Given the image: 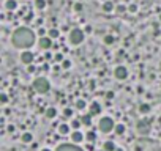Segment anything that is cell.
Segmentation results:
<instances>
[{
  "mask_svg": "<svg viewBox=\"0 0 161 151\" xmlns=\"http://www.w3.org/2000/svg\"><path fill=\"white\" fill-rule=\"evenodd\" d=\"M107 98H109V99H111V98H114V93H112V91H109V93H107Z\"/></svg>",
  "mask_w": 161,
  "mask_h": 151,
  "instance_id": "obj_33",
  "label": "cell"
},
{
  "mask_svg": "<svg viewBox=\"0 0 161 151\" xmlns=\"http://www.w3.org/2000/svg\"><path fill=\"white\" fill-rule=\"evenodd\" d=\"M41 151H51V150H49V148H44V150H41Z\"/></svg>",
  "mask_w": 161,
  "mask_h": 151,
  "instance_id": "obj_34",
  "label": "cell"
},
{
  "mask_svg": "<svg viewBox=\"0 0 161 151\" xmlns=\"http://www.w3.org/2000/svg\"><path fill=\"white\" fill-rule=\"evenodd\" d=\"M55 60H58V61H62V60H63L62 54H57V55H55Z\"/></svg>",
  "mask_w": 161,
  "mask_h": 151,
  "instance_id": "obj_31",
  "label": "cell"
},
{
  "mask_svg": "<svg viewBox=\"0 0 161 151\" xmlns=\"http://www.w3.org/2000/svg\"><path fill=\"white\" fill-rule=\"evenodd\" d=\"M160 69H161V65H160Z\"/></svg>",
  "mask_w": 161,
  "mask_h": 151,
  "instance_id": "obj_36",
  "label": "cell"
},
{
  "mask_svg": "<svg viewBox=\"0 0 161 151\" xmlns=\"http://www.w3.org/2000/svg\"><path fill=\"white\" fill-rule=\"evenodd\" d=\"M0 101H2V104H7V101H8V96L5 93L0 94Z\"/></svg>",
  "mask_w": 161,
  "mask_h": 151,
  "instance_id": "obj_27",
  "label": "cell"
},
{
  "mask_svg": "<svg viewBox=\"0 0 161 151\" xmlns=\"http://www.w3.org/2000/svg\"><path fill=\"white\" fill-rule=\"evenodd\" d=\"M33 90L38 93H48L49 91V82L44 77H36L33 80Z\"/></svg>",
  "mask_w": 161,
  "mask_h": 151,
  "instance_id": "obj_2",
  "label": "cell"
},
{
  "mask_svg": "<svg viewBox=\"0 0 161 151\" xmlns=\"http://www.w3.org/2000/svg\"><path fill=\"white\" fill-rule=\"evenodd\" d=\"M87 140L89 142H95V138H96V135H95V132H87Z\"/></svg>",
  "mask_w": 161,
  "mask_h": 151,
  "instance_id": "obj_24",
  "label": "cell"
},
{
  "mask_svg": "<svg viewBox=\"0 0 161 151\" xmlns=\"http://www.w3.org/2000/svg\"><path fill=\"white\" fill-rule=\"evenodd\" d=\"M21 60H22V63H25V65H30L32 61H33V54H32V52H28V50H25V52H22V55H21Z\"/></svg>",
  "mask_w": 161,
  "mask_h": 151,
  "instance_id": "obj_8",
  "label": "cell"
},
{
  "mask_svg": "<svg viewBox=\"0 0 161 151\" xmlns=\"http://www.w3.org/2000/svg\"><path fill=\"white\" fill-rule=\"evenodd\" d=\"M98 126H99V129H101V132H111L112 129H115V126H114V121L111 120V118H107V117H104V118H101L99 120V123H98Z\"/></svg>",
  "mask_w": 161,
  "mask_h": 151,
  "instance_id": "obj_3",
  "label": "cell"
},
{
  "mask_svg": "<svg viewBox=\"0 0 161 151\" xmlns=\"http://www.w3.org/2000/svg\"><path fill=\"white\" fill-rule=\"evenodd\" d=\"M114 74H115V77L119 79V80H123V79L128 77V71L125 66H117L115 71H114Z\"/></svg>",
  "mask_w": 161,
  "mask_h": 151,
  "instance_id": "obj_6",
  "label": "cell"
},
{
  "mask_svg": "<svg viewBox=\"0 0 161 151\" xmlns=\"http://www.w3.org/2000/svg\"><path fill=\"white\" fill-rule=\"evenodd\" d=\"M57 151H82V150H81V148H78L76 145L66 143V145H60V146L57 148Z\"/></svg>",
  "mask_w": 161,
  "mask_h": 151,
  "instance_id": "obj_9",
  "label": "cell"
},
{
  "mask_svg": "<svg viewBox=\"0 0 161 151\" xmlns=\"http://www.w3.org/2000/svg\"><path fill=\"white\" fill-rule=\"evenodd\" d=\"M74 10L76 11H81V10H82V5H81V3H76L74 5Z\"/></svg>",
  "mask_w": 161,
  "mask_h": 151,
  "instance_id": "obj_30",
  "label": "cell"
},
{
  "mask_svg": "<svg viewBox=\"0 0 161 151\" xmlns=\"http://www.w3.org/2000/svg\"><path fill=\"white\" fill-rule=\"evenodd\" d=\"M139 110L142 112V113H147V112L150 110V106H148V104H142V106L139 107Z\"/></svg>",
  "mask_w": 161,
  "mask_h": 151,
  "instance_id": "obj_23",
  "label": "cell"
},
{
  "mask_svg": "<svg viewBox=\"0 0 161 151\" xmlns=\"http://www.w3.org/2000/svg\"><path fill=\"white\" fill-rule=\"evenodd\" d=\"M76 109L84 110V109H85V101H84V99H78V101H76Z\"/></svg>",
  "mask_w": 161,
  "mask_h": 151,
  "instance_id": "obj_18",
  "label": "cell"
},
{
  "mask_svg": "<svg viewBox=\"0 0 161 151\" xmlns=\"http://www.w3.org/2000/svg\"><path fill=\"white\" fill-rule=\"evenodd\" d=\"M136 129H137V132L139 134H148L150 132V123L148 121H145V120H139L136 123Z\"/></svg>",
  "mask_w": 161,
  "mask_h": 151,
  "instance_id": "obj_5",
  "label": "cell"
},
{
  "mask_svg": "<svg viewBox=\"0 0 161 151\" xmlns=\"http://www.w3.org/2000/svg\"><path fill=\"white\" fill-rule=\"evenodd\" d=\"M71 115H73V110H71V109H65V110H63V117H65V118H70Z\"/></svg>",
  "mask_w": 161,
  "mask_h": 151,
  "instance_id": "obj_26",
  "label": "cell"
},
{
  "mask_svg": "<svg viewBox=\"0 0 161 151\" xmlns=\"http://www.w3.org/2000/svg\"><path fill=\"white\" fill-rule=\"evenodd\" d=\"M85 33H92V27H90V25H87L85 27Z\"/></svg>",
  "mask_w": 161,
  "mask_h": 151,
  "instance_id": "obj_32",
  "label": "cell"
},
{
  "mask_svg": "<svg viewBox=\"0 0 161 151\" xmlns=\"http://www.w3.org/2000/svg\"><path fill=\"white\" fill-rule=\"evenodd\" d=\"M82 134H81V132H79V131H74V132H73V135H71V140L73 142H76V143H79V142H82Z\"/></svg>",
  "mask_w": 161,
  "mask_h": 151,
  "instance_id": "obj_12",
  "label": "cell"
},
{
  "mask_svg": "<svg viewBox=\"0 0 161 151\" xmlns=\"http://www.w3.org/2000/svg\"><path fill=\"white\" fill-rule=\"evenodd\" d=\"M115 151H123V150H120V148H115Z\"/></svg>",
  "mask_w": 161,
  "mask_h": 151,
  "instance_id": "obj_35",
  "label": "cell"
},
{
  "mask_svg": "<svg viewBox=\"0 0 161 151\" xmlns=\"http://www.w3.org/2000/svg\"><path fill=\"white\" fill-rule=\"evenodd\" d=\"M81 121H82L84 124H87V126H90V124H92V115H84V117L81 118Z\"/></svg>",
  "mask_w": 161,
  "mask_h": 151,
  "instance_id": "obj_17",
  "label": "cell"
},
{
  "mask_svg": "<svg viewBox=\"0 0 161 151\" xmlns=\"http://www.w3.org/2000/svg\"><path fill=\"white\" fill-rule=\"evenodd\" d=\"M55 115H57V110H55L54 107H49L48 110H46V117L48 118H55Z\"/></svg>",
  "mask_w": 161,
  "mask_h": 151,
  "instance_id": "obj_15",
  "label": "cell"
},
{
  "mask_svg": "<svg viewBox=\"0 0 161 151\" xmlns=\"http://www.w3.org/2000/svg\"><path fill=\"white\" fill-rule=\"evenodd\" d=\"M58 132L62 135H66L70 132V126L68 124H60V126H58Z\"/></svg>",
  "mask_w": 161,
  "mask_h": 151,
  "instance_id": "obj_13",
  "label": "cell"
},
{
  "mask_svg": "<svg viewBox=\"0 0 161 151\" xmlns=\"http://www.w3.org/2000/svg\"><path fill=\"white\" fill-rule=\"evenodd\" d=\"M103 10L104 11H112L114 10V3L112 2H106V3L103 5Z\"/></svg>",
  "mask_w": 161,
  "mask_h": 151,
  "instance_id": "obj_20",
  "label": "cell"
},
{
  "mask_svg": "<svg viewBox=\"0 0 161 151\" xmlns=\"http://www.w3.org/2000/svg\"><path fill=\"white\" fill-rule=\"evenodd\" d=\"M11 41H13V44L16 47H19V49H28V47H32L35 43V35L30 28L21 27L13 33Z\"/></svg>",
  "mask_w": 161,
  "mask_h": 151,
  "instance_id": "obj_1",
  "label": "cell"
},
{
  "mask_svg": "<svg viewBox=\"0 0 161 151\" xmlns=\"http://www.w3.org/2000/svg\"><path fill=\"white\" fill-rule=\"evenodd\" d=\"M5 7L10 11H14L17 8V3H16V0H5Z\"/></svg>",
  "mask_w": 161,
  "mask_h": 151,
  "instance_id": "obj_11",
  "label": "cell"
},
{
  "mask_svg": "<svg viewBox=\"0 0 161 151\" xmlns=\"http://www.w3.org/2000/svg\"><path fill=\"white\" fill-rule=\"evenodd\" d=\"M58 35L60 33H58L57 28H51V30H49V36H51L52 40H54V38H58Z\"/></svg>",
  "mask_w": 161,
  "mask_h": 151,
  "instance_id": "obj_21",
  "label": "cell"
},
{
  "mask_svg": "<svg viewBox=\"0 0 161 151\" xmlns=\"http://www.w3.org/2000/svg\"><path fill=\"white\" fill-rule=\"evenodd\" d=\"M21 138H22V142H24V143H30V142H32V138H33V135H32L30 132H24Z\"/></svg>",
  "mask_w": 161,
  "mask_h": 151,
  "instance_id": "obj_14",
  "label": "cell"
},
{
  "mask_svg": "<svg viewBox=\"0 0 161 151\" xmlns=\"http://www.w3.org/2000/svg\"><path fill=\"white\" fill-rule=\"evenodd\" d=\"M71 126H73V128H74V129H78L79 126H81V121H79V120H73Z\"/></svg>",
  "mask_w": 161,
  "mask_h": 151,
  "instance_id": "obj_28",
  "label": "cell"
},
{
  "mask_svg": "<svg viewBox=\"0 0 161 151\" xmlns=\"http://www.w3.org/2000/svg\"><path fill=\"white\" fill-rule=\"evenodd\" d=\"M104 151H115V146H114V142L107 140L104 143Z\"/></svg>",
  "mask_w": 161,
  "mask_h": 151,
  "instance_id": "obj_16",
  "label": "cell"
},
{
  "mask_svg": "<svg viewBox=\"0 0 161 151\" xmlns=\"http://www.w3.org/2000/svg\"><path fill=\"white\" fill-rule=\"evenodd\" d=\"M115 132L119 135H122L125 132V126H123V124H117V126H115Z\"/></svg>",
  "mask_w": 161,
  "mask_h": 151,
  "instance_id": "obj_22",
  "label": "cell"
},
{
  "mask_svg": "<svg viewBox=\"0 0 161 151\" xmlns=\"http://www.w3.org/2000/svg\"><path fill=\"white\" fill-rule=\"evenodd\" d=\"M38 44H40L41 49H49V47L52 46V38L51 36H43V38H40Z\"/></svg>",
  "mask_w": 161,
  "mask_h": 151,
  "instance_id": "obj_7",
  "label": "cell"
},
{
  "mask_svg": "<svg viewBox=\"0 0 161 151\" xmlns=\"http://www.w3.org/2000/svg\"><path fill=\"white\" fill-rule=\"evenodd\" d=\"M62 66L65 68V69H68V68L71 66V61H70V60H65V61H62Z\"/></svg>",
  "mask_w": 161,
  "mask_h": 151,
  "instance_id": "obj_29",
  "label": "cell"
},
{
  "mask_svg": "<svg viewBox=\"0 0 161 151\" xmlns=\"http://www.w3.org/2000/svg\"><path fill=\"white\" fill-rule=\"evenodd\" d=\"M35 7H36L38 10H43V8L46 7V2L44 0H35Z\"/></svg>",
  "mask_w": 161,
  "mask_h": 151,
  "instance_id": "obj_19",
  "label": "cell"
},
{
  "mask_svg": "<svg viewBox=\"0 0 161 151\" xmlns=\"http://www.w3.org/2000/svg\"><path fill=\"white\" fill-rule=\"evenodd\" d=\"M82 41H84V32L82 30H79V28L71 30V33H70V43L78 46V44H81Z\"/></svg>",
  "mask_w": 161,
  "mask_h": 151,
  "instance_id": "obj_4",
  "label": "cell"
},
{
  "mask_svg": "<svg viewBox=\"0 0 161 151\" xmlns=\"http://www.w3.org/2000/svg\"><path fill=\"white\" fill-rule=\"evenodd\" d=\"M101 112V107H99L98 102H92L90 104V115H98Z\"/></svg>",
  "mask_w": 161,
  "mask_h": 151,
  "instance_id": "obj_10",
  "label": "cell"
},
{
  "mask_svg": "<svg viewBox=\"0 0 161 151\" xmlns=\"http://www.w3.org/2000/svg\"><path fill=\"white\" fill-rule=\"evenodd\" d=\"M104 43L109 46V44H112L114 43V36H111V35H107V36H104Z\"/></svg>",
  "mask_w": 161,
  "mask_h": 151,
  "instance_id": "obj_25",
  "label": "cell"
}]
</instances>
